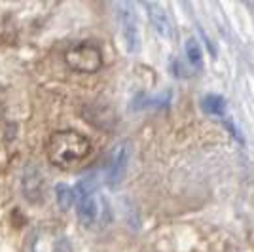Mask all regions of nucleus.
I'll return each mask as SVG.
<instances>
[{"label":"nucleus","mask_w":254,"mask_h":252,"mask_svg":"<svg viewBox=\"0 0 254 252\" xmlns=\"http://www.w3.org/2000/svg\"><path fill=\"white\" fill-rule=\"evenodd\" d=\"M46 154L50 163L55 167L68 169L78 165L91 154V142L82 133L72 129L55 131L46 144Z\"/></svg>","instance_id":"1"},{"label":"nucleus","mask_w":254,"mask_h":252,"mask_svg":"<svg viewBox=\"0 0 254 252\" xmlns=\"http://www.w3.org/2000/svg\"><path fill=\"white\" fill-rule=\"evenodd\" d=\"M74 205L78 210V218L87 230H97L99 226H105L110 218L108 205L91 180L78 182L74 189Z\"/></svg>","instance_id":"2"},{"label":"nucleus","mask_w":254,"mask_h":252,"mask_svg":"<svg viewBox=\"0 0 254 252\" xmlns=\"http://www.w3.org/2000/svg\"><path fill=\"white\" fill-rule=\"evenodd\" d=\"M64 63L76 72L93 74L103 66V53L91 42H80L64 52Z\"/></svg>","instance_id":"3"},{"label":"nucleus","mask_w":254,"mask_h":252,"mask_svg":"<svg viewBox=\"0 0 254 252\" xmlns=\"http://www.w3.org/2000/svg\"><path fill=\"white\" fill-rule=\"evenodd\" d=\"M116 15L118 25H120V32H122V38H124L127 52H137L140 38H138L137 15H135V10H133V4H129V2L116 4Z\"/></svg>","instance_id":"4"},{"label":"nucleus","mask_w":254,"mask_h":252,"mask_svg":"<svg viewBox=\"0 0 254 252\" xmlns=\"http://www.w3.org/2000/svg\"><path fill=\"white\" fill-rule=\"evenodd\" d=\"M129 158H131V148L127 142H120L112 148V152L108 156V163H106V182H108V186L116 188L118 184L124 180Z\"/></svg>","instance_id":"5"},{"label":"nucleus","mask_w":254,"mask_h":252,"mask_svg":"<svg viewBox=\"0 0 254 252\" xmlns=\"http://www.w3.org/2000/svg\"><path fill=\"white\" fill-rule=\"evenodd\" d=\"M32 252H72V247L63 235H57L53 231H44L36 237V241L32 245Z\"/></svg>","instance_id":"6"},{"label":"nucleus","mask_w":254,"mask_h":252,"mask_svg":"<svg viewBox=\"0 0 254 252\" xmlns=\"http://www.w3.org/2000/svg\"><path fill=\"white\" fill-rule=\"evenodd\" d=\"M144 8L148 11L150 21L154 23V27L158 29L159 34L171 36V34H173V27H171V19H169V15L165 13V10H163L159 4H144Z\"/></svg>","instance_id":"7"},{"label":"nucleus","mask_w":254,"mask_h":252,"mask_svg":"<svg viewBox=\"0 0 254 252\" xmlns=\"http://www.w3.org/2000/svg\"><path fill=\"white\" fill-rule=\"evenodd\" d=\"M23 191H25L27 199H36V195L42 193V179L34 169L27 171V175L23 179Z\"/></svg>","instance_id":"8"},{"label":"nucleus","mask_w":254,"mask_h":252,"mask_svg":"<svg viewBox=\"0 0 254 252\" xmlns=\"http://www.w3.org/2000/svg\"><path fill=\"white\" fill-rule=\"evenodd\" d=\"M184 53H186V61H188L191 68L199 70L203 66V52L201 48H199V44L195 42V40H188L186 46H184Z\"/></svg>","instance_id":"9"},{"label":"nucleus","mask_w":254,"mask_h":252,"mask_svg":"<svg viewBox=\"0 0 254 252\" xmlns=\"http://www.w3.org/2000/svg\"><path fill=\"white\" fill-rule=\"evenodd\" d=\"M201 105L205 112H209L212 116H222L224 108H226V101L220 95H207V97H203Z\"/></svg>","instance_id":"10"},{"label":"nucleus","mask_w":254,"mask_h":252,"mask_svg":"<svg viewBox=\"0 0 254 252\" xmlns=\"http://www.w3.org/2000/svg\"><path fill=\"white\" fill-rule=\"evenodd\" d=\"M55 193H57V203L61 205V209H70L74 205V189L66 184H57L55 186Z\"/></svg>","instance_id":"11"}]
</instances>
